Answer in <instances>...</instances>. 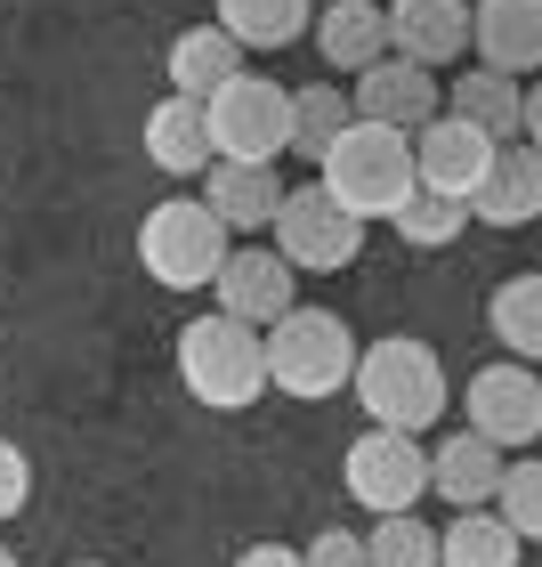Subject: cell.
Instances as JSON below:
<instances>
[{
  "mask_svg": "<svg viewBox=\"0 0 542 567\" xmlns=\"http://www.w3.org/2000/svg\"><path fill=\"white\" fill-rule=\"evenodd\" d=\"M202 203H211L236 236H251V227H275L283 178H275V163H236V154H219V163L202 171Z\"/></svg>",
  "mask_w": 542,
  "mask_h": 567,
  "instance_id": "obj_18",
  "label": "cell"
},
{
  "mask_svg": "<svg viewBox=\"0 0 542 567\" xmlns=\"http://www.w3.org/2000/svg\"><path fill=\"white\" fill-rule=\"evenodd\" d=\"M356 122V97L341 90V82H308V90H292V154H308V163H324V146L341 138Z\"/></svg>",
  "mask_w": 542,
  "mask_h": 567,
  "instance_id": "obj_26",
  "label": "cell"
},
{
  "mask_svg": "<svg viewBox=\"0 0 542 567\" xmlns=\"http://www.w3.org/2000/svg\"><path fill=\"white\" fill-rule=\"evenodd\" d=\"M292 260H283L275 244H236L219 260V276H211V292H219V308L227 317H243V324H275L283 308H292L300 292H292Z\"/></svg>",
  "mask_w": 542,
  "mask_h": 567,
  "instance_id": "obj_11",
  "label": "cell"
},
{
  "mask_svg": "<svg viewBox=\"0 0 542 567\" xmlns=\"http://www.w3.org/2000/svg\"><path fill=\"white\" fill-rule=\"evenodd\" d=\"M519 551H527V535L494 503H461V519H446V535H437V559H454V567H510Z\"/></svg>",
  "mask_w": 542,
  "mask_h": 567,
  "instance_id": "obj_21",
  "label": "cell"
},
{
  "mask_svg": "<svg viewBox=\"0 0 542 567\" xmlns=\"http://www.w3.org/2000/svg\"><path fill=\"white\" fill-rule=\"evenodd\" d=\"M356 114H373V122H397V131H421V122L437 114V82H429V65L421 58H373V65H356Z\"/></svg>",
  "mask_w": 542,
  "mask_h": 567,
  "instance_id": "obj_13",
  "label": "cell"
},
{
  "mask_svg": "<svg viewBox=\"0 0 542 567\" xmlns=\"http://www.w3.org/2000/svg\"><path fill=\"white\" fill-rule=\"evenodd\" d=\"M470 212L486 227H534L542 219V146L519 138V146H494V171H486V187L470 195Z\"/></svg>",
  "mask_w": 542,
  "mask_h": 567,
  "instance_id": "obj_14",
  "label": "cell"
},
{
  "mask_svg": "<svg viewBox=\"0 0 542 567\" xmlns=\"http://www.w3.org/2000/svg\"><path fill=\"white\" fill-rule=\"evenodd\" d=\"M275 251L292 268L332 276V268H348L356 251H365V219H356L324 178H316V187H283V203H275Z\"/></svg>",
  "mask_w": 542,
  "mask_h": 567,
  "instance_id": "obj_8",
  "label": "cell"
},
{
  "mask_svg": "<svg viewBox=\"0 0 542 567\" xmlns=\"http://www.w3.org/2000/svg\"><path fill=\"white\" fill-rule=\"evenodd\" d=\"M356 405H365L373 422H397V430H429L446 414V365H437L429 341H413V332H389V341L356 349Z\"/></svg>",
  "mask_w": 542,
  "mask_h": 567,
  "instance_id": "obj_4",
  "label": "cell"
},
{
  "mask_svg": "<svg viewBox=\"0 0 542 567\" xmlns=\"http://www.w3.org/2000/svg\"><path fill=\"white\" fill-rule=\"evenodd\" d=\"M9 559H17V551H9V544H0V567H9Z\"/></svg>",
  "mask_w": 542,
  "mask_h": 567,
  "instance_id": "obj_32",
  "label": "cell"
},
{
  "mask_svg": "<svg viewBox=\"0 0 542 567\" xmlns=\"http://www.w3.org/2000/svg\"><path fill=\"white\" fill-rule=\"evenodd\" d=\"M316 178L332 195L348 203L356 219H389L397 203L421 187V163H413V131H397V122H373V114H356L341 138L324 146V163Z\"/></svg>",
  "mask_w": 542,
  "mask_h": 567,
  "instance_id": "obj_2",
  "label": "cell"
},
{
  "mask_svg": "<svg viewBox=\"0 0 542 567\" xmlns=\"http://www.w3.org/2000/svg\"><path fill=\"white\" fill-rule=\"evenodd\" d=\"M446 106L461 122H478V131H494V138H519L527 131V82H519V73H502V65H470L454 82Z\"/></svg>",
  "mask_w": 542,
  "mask_h": 567,
  "instance_id": "obj_19",
  "label": "cell"
},
{
  "mask_svg": "<svg viewBox=\"0 0 542 567\" xmlns=\"http://www.w3.org/2000/svg\"><path fill=\"white\" fill-rule=\"evenodd\" d=\"M178 381L195 390V405H211V414H243L251 398H268V324H243L211 308V317H195L178 332Z\"/></svg>",
  "mask_w": 542,
  "mask_h": 567,
  "instance_id": "obj_1",
  "label": "cell"
},
{
  "mask_svg": "<svg viewBox=\"0 0 542 567\" xmlns=\"http://www.w3.org/2000/svg\"><path fill=\"white\" fill-rule=\"evenodd\" d=\"M219 24L243 49H283L316 24V0H219Z\"/></svg>",
  "mask_w": 542,
  "mask_h": 567,
  "instance_id": "obj_25",
  "label": "cell"
},
{
  "mask_svg": "<svg viewBox=\"0 0 542 567\" xmlns=\"http://www.w3.org/2000/svg\"><path fill=\"white\" fill-rule=\"evenodd\" d=\"M146 163L163 171V178H202L219 163V146H211V106L187 90H170L163 106L146 114Z\"/></svg>",
  "mask_w": 542,
  "mask_h": 567,
  "instance_id": "obj_12",
  "label": "cell"
},
{
  "mask_svg": "<svg viewBox=\"0 0 542 567\" xmlns=\"http://www.w3.org/2000/svg\"><path fill=\"white\" fill-rule=\"evenodd\" d=\"M24 503H33V462L17 454V437H0V519H17Z\"/></svg>",
  "mask_w": 542,
  "mask_h": 567,
  "instance_id": "obj_29",
  "label": "cell"
},
{
  "mask_svg": "<svg viewBox=\"0 0 542 567\" xmlns=\"http://www.w3.org/2000/svg\"><path fill=\"white\" fill-rule=\"evenodd\" d=\"M316 49H324V65H348V73L389 58V9H373V0H332L316 17Z\"/></svg>",
  "mask_w": 542,
  "mask_h": 567,
  "instance_id": "obj_22",
  "label": "cell"
},
{
  "mask_svg": "<svg viewBox=\"0 0 542 567\" xmlns=\"http://www.w3.org/2000/svg\"><path fill=\"white\" fill-rule=\"evenodd\" d=\"M519 138H534V146H542V82L527 90V131H519Z\"/></svg>",
  "mask_w": 542,
  "mask_h": 567,
  "instance_id": "obj_31",
  "label": "cell"
},
{
  "mask_svg": "<svg viewBox=\"0 0 542 567\" xmlns=\"http://www.w3.org/2000/svg\"><path fill=\"white\" fill-rule=\"evenodd\" d=\"M211 106V146L236 154V163H275L292 146V90L268 82V73H227V82L202 97Z\"/></svg>",
  "mask_w": 542,
  "mask_h": 567,
  "instance_id": "obj_6",
  "label": "cell"
},
{
  "mask_svg": "<svg viewBox=\"0 0 542 567\" xmlns=\"http://www.w3.org/2000/svg\"><path fill=\"white\" fill-rule=\"evenodd\" d=\"M494 511H502V519L527 535V544H542V454H519V462H502Z\"/></svg>",
  "mask_w": 542,
  "mask_h": 567,
  "instance_id": "obj_28",
  "label": "cell"
},
{
  "mask_svg": "<svg viewBox=\"0 0 542 567\" xmlns=\"http://www.w3.org/2000/svg\"><path fill=\"white\" fill-rule=\"evenodd\" d=\"M227 73H243V41L227 33V24H187V33L170 41V90H187V97H211Z\"/></svg>",
  "mask_w": 542,
  "mask_h": 567,
  "instance_id": "obj_20",
  "label": "cell"
},
{
  "mask_svg": "<svg viewBox=\"0 0 542 567\" xmlns=\"http://www.w3.org/2000/svg\"><path fill=\"white\" fill-rule=\"evenodd\" d=\"M470 430H486L494 446H534L542 437V373H527V357L510 365H478V381L461 390Z\"/></svg>",
  "mask_w": 542,
  "mask_h": 567,
  "instance_id": "obj_9",
  "label": "cell"
},
{
  "mask_svg": "<svg viewBox=\"0 0 542 567\" xmlns=\"http://www.w3.org/2000/svg\"><path fill=\"white\" fill-rule=\"evenodd\" d=\"M470 49H478V65L534 73L542 65V0H470Z\"/></svg>",
  "mask_w": 542,
  "mask_h": 567,
  "instance_id": "obj_15",
  "label": "cell"
},
{
  "mask_svg": "<svg viewBox=\"0 0 542 567\" xmlns=\"http://www.w3.org/2000/svg\"><path fill=\"white\" fill-rule=\"evenodd\" d=\"M502 454L510 446H494L486 430H454L446 446H429V495L437 503H494V486H502Z\"/></svg>",
  "mask_w": 542,
  "mask_h": 567,
  "instance_id": "obj_17",
  "label": "cell"
},
{
  "mask_svg": "<svg viewBox=\"0 0 542 567\" xmlns=\"http://www.w3.org/2000/svg\"><path fill=\"white\" fill-rule=\"evenodd\" d=\"M494 131H478V122H461L454 106L429 114L421 131H413V163H421V187H446V195H478L486 171H494Z\"/></svg>",
  "mask_w": 542,
  "mask_h": 567,
  "instance_id": "obj_10",
  "label": "cell"
},
{
  "mask_svg": "<svg viewBox=\"0 0 542 567\" xmlns=\"http://www.w3.org/2000/svg\"><path fill=\"white\" fill-rule=\"evenodd\" d=\"M236 227H227L202 195H170V203H154V212L138 219V268L163 284V292H202V284L219 276V260L236 244Z\"/></svg>",
  "mask_w": 542,
  "mask_h": 567,
  "instance_id": "obj_5",
  "label": "cell"
},
{
  "mask_svg": "<svg viewBox=\"0 0 542 567\" xmlns=\"http://www.w3.org/2000/svg\"><path fill=\"white\" fill-rule=\"evenodd\" d=\"M389 49L421 58L429 73L470 49V0H389Z\"/></svg>",
  "mask_w": 542,
  "mask_h": 567,
  "instance_id": "obj_16",
  "label": "cell"
},
{
  "mask_svg": "<svg viewBox=\"0 0 542 567\" xmlns=\"http://www.w3.org/2000/svg\"><path fill=\"white\" fill-rule=\"evenodd\" d=\"M268 381H275L283 398H308V405L341 398L348 381H356V332H348V317L292 300L268 324Z\"/></svg>",
  "mask_w": 542,
  "mask_h": 567,
  "instance_id": "obj_3",
  "label": "cell"
},
{
  "mask_svg": "<svg viewBox=\"0 0 542 567\" xmlns=\"http://www.w3.org/2000/svg\"><path fill=\"white\" fill-rule=\"evenodd\" d=\"M365 559H381V567H429L437 559V527L413 519V511H381L373 535H365Z\"/></svg>",
  "mask_w": 542,
  "mask_h": 567,
  "instance_id": "obj_27",
  "label": "cell"
},
{
  "mask_svg": "<svg viewBox=\"0 0 542 567\" xmlns=\"http://www.w3.org/2000/svg\"><path fill=\"white\" fill-rule=\"evenodd\" d=\"M308 559H316V567H348V559H365V544H356L348 527H332V535H316V544H308Z\"/></svg>",
  "mask_w": 542,
  "mask_h": 567,
  "instance_id": "obj_30",
  "label": "cell"
},
{
  "mask_svg": "<svg viewBox=\"0 0 542 567\" xmlns=\"http://www.w3.org/2000/svg\"><path fill=\"white\" fill-rule=\"evenodd\" d=\"M470 219H478V212H470V195H446V187H413L397 212H389V227H397L413 251H446Z\"/></svg>",
  "mask_w": 542,
  "mask_h": 567,
  "instance_id": "obj_24",
  "label": "cell"
},
{
  "mask_svg": "<svg viewBox=\"0 0 542 567\" xmlns=\"http://www.w3.org/2000/svg\"><path fill=\"white\" fill-rule=\"evenodd\" d=\"M341 478H348L356 511H373V519H381V511H421V495H429V454H421V430L373 422V430L348 446Z\"/></svg>",
  "mask_w": 542,
  "mask_h": 567,
  "instance_id": "obj_7",
  "label": "cell"
},
{
  "mask_svg": "<svg viewBox=\"0 0 542 567\" xmlns=\"http://www.w3.org/2000/svg\"><path fill=\"white\" fill-rule=\"evenodd\" d=\"M486 324H494V341L510 349V357H542V268H527V276H502L494 284V300H486Z\"/></svg>",
  "mask_w": 542,
  "mask_h": 567,
  "instance_id": "obj_23",
  "label": "cell"
}]
</instances>
